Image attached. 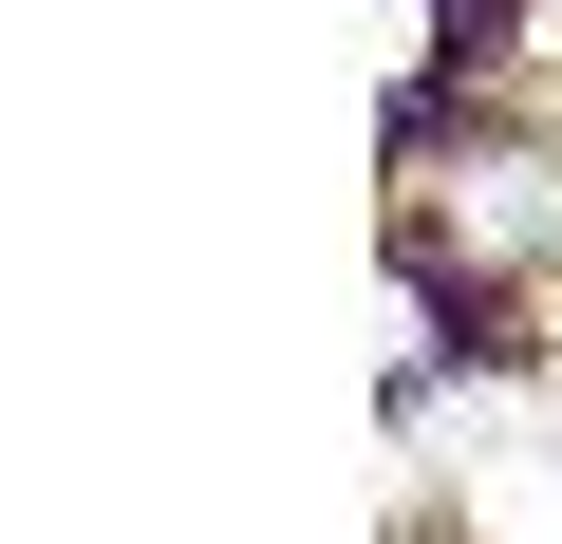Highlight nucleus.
Masks as SVG:
<instances>
[{"instance_id":"1","label":"nucleus","mask_w":562,"mask_h":544,"mask_svg":"<svg viewBox=\"0 0 562 544\" xmlns=\"http://www.w3.org/2000/svg\"><path fill=\"white\" fill-rule=\"evenodd\" d=\"M394 225H431L487 301L543 282V263H562V113H506V95L431 113V132L394 151Z\"/></svg>"}]
</instances>
